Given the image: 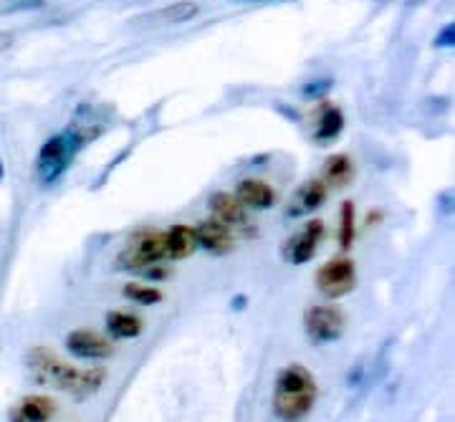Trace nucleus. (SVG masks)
Wrapping results in <instances>:
<instances>
[{"label": "nucleus", "instance_id": "1", "mask_svg": "<svg viewBox=\"0 0 455 422\" xmlns=\"http://www.w3.org/2000/svg\"><path fill=\"white\" fill-rule=\"evenodd\" d=\"M26 364L38 385H49V387L68 392L74 397H89L107 382L104 370H99V367L97 370H79L74 364H66L64 359L51 349H31L26 357Z\"/></svg>", "mask_w": 455, "mask_h": 422}, {"label": "nucleus", "instance_id": "2", "mask_svg": "<svg viewBox=\"0 0 455 422\" xmlns=\"http://www.w3.org/2000/svg\"><path fill=\"white\" fill-rule=\"evenodd\" d=\"M316 402V382L309 370L301 364H291L281 370L274 390V412L283 422H299L311 412Z\"/></svg>", "mask_w": 455, "mask_h": 422}, {"label": "nucleus", "instance_id": "3", "mask_svg": "<svg viewBox=\"0 0 455 422\" xmlns=\"http://www.w3.org/2000/svg\"><path fill=\"white\" fill-rule=\"evenodd\" d=\"M84 142H86L84 134L76 130H66L61 134H56V137H51L38 152V163H36L38 179L44 185H53L71 167L74 157L82 152Z\"/></svg>", "mask_w": 455, "mask_h": 422}, {"label": "nucleus", "instance_id": "4", "mask_svg": "<svg viewBox=\"0 0 455 422\" xmlns=\"http://www.w3.org/2000/svg\"><path fill=\"white\" fill-rule=\"evenodd\" d=\"M344 326L347 319L337 307L331 304H319V307H311L304 314V331L314 344H331L344 334Z\"/></svg>", "mask_w": 455, "mask_h": 422}, {"label": "nucleus", "instance_id": "5", "mask_svg": "<svg viewBox=\"0 0 455 422\" xmlns=\"http://www.w3.org/2000/svg\"><path fill=\"white\" fill-rule=\"evenodd\" d=\"M316 286L326 299H341L357 286V266L352 259H331L316 274Z\"/></svg>", "mask_w": 455, "mask_h": 422}, {"label": "nucleus", "instance_id": "6", "mask_svg": "<svg viewBox=\"0 0 455 422\" xmlns=\"http://www.w3.org/2000/svg\"><path fill=\"white\" fill-rule=\"evenodd\" d=\"M164 259V233L160 230H147L140 238H134V243L119 256V266L124 268H149L155 263Z\"/></svg>", "mask_w": 455, "mask_h": 422}, {"label": "nucleus", "instance_id": "7", "mask_svg": "<svg viewBox=\"0 0 455 422\" xmlns=\"http://www.w3.org/2000/svg\"><path fill=\"white\" fill-rule=\"evenodd\" d=\"M324 238V223L322 220H309L307 226L301 227L296 235H291L286 245H283V259L293 263V266H301L307 260L314 259L316 248Z\"/></svg>", "mask_w": 455, "mask_h": 422}, {"label": "nucleus", "instance_id": "8", "mask_svg": "<svg viewBox=\"0 0 455 422\" xmlns=\"http://www.w3.org/2000/svg\"><path fill=\"white\" fill-rule=\"evenodd\" d=\"M66 349L76 359H107L114 354V344L92 329H76L66 337Z\"/></svg>", "mask_w": 455, "mask_h": 422}, {"label": "nucleus", "instance_id": "9", "mask_svg": "<svg viewBox=\"0 0 455 422\" xmlns=\"http://www.w3.org/2000/svg\"><path fill=\"white\" fill-rule=\"evenodd\" d=\"M235 197L241 200L243 208H251V211H268L276 205V193L268 182L256 178H245L238 182L235 187Z\"/></svg>", "mask_w": 455, "mask_h": 422}, {"label": "nucleus", "instance_id": "10", "mask_svg": "<svg viewBox=\"0 0 455 422\" xmlns=\"http://www.w3.org/2000/svg\"><path fill=\"white\" fill-rule=\"evenodd\" d=\"M196 235L197 245L205 248L212 256H223V253H228L233 248V233H230V227L226 223H220V220H215V218L203 220L196 227Z\"/></svg>", "mask_w": 455, "mask_h": 422}, {"label": "nucleus", "instance_id": "11", "mask_svg": "<svg viewBox=\"0 0 455 422\" xmlns=\"http://www.w3.org/2000/svg\"><path fill=\"white\" fill-rule=\"evenodd\" d=\"M326 193H329V187L322 182V178L304 182V185L296 190V195H293L286 215H289V218H304V215H309V212H314L316 208L324 205Z\"/></svg>", "mask_w": 455, "mask_h": 422}, {"label": "nucleus", "instance_id": "12", "mask_svg": "<svg viewBox=\"0 0 455 422\" xmlns=\"http://www.w3.org/2000/svg\"><path fill=\"white\" fill-rule=\"evenodd\" d=\"M197 248L196 227L190 226H172L164 233V259L182 260L193 256Z\"/></svg>", "mask_w": 455, "mask_h": 422}, {"label": "nucleus", "instance_id": "13", "mask_svg": "<svg viewBox=\"0 0 455 422\" xmlns=\"http://www.w3.org/2000/svg\"><path fill=\"white\" fill-rule=\"evenodd\" d=\"M56 412V405L49 397L31 394L23 397L13 410H11V422H49Z\"/></svg>", "mask_w": 455, "mask_h": 422}, {"label": "nucleus", "instance_id": "14", "mask_svg": "<svg viewBox=\"0 0 455 422\" xmlns=\"http://www.w3.org/2000/svg\"><path fill=\"white\" fill-rule=\"evenodd\" d=\"M211 211L215 220L230 226H243L245 223V208L241 205V200L230 193H215L211 197Z\"/></svg>", "mask_w": 455, "mask_h": 422}, {"label": "nucleus", "instance_id": "15", "mask_svg": "<svg viewBox=\"0 0 455 422\" xmlns=\"http://www.w3.org/2000/svg\"><path fill=\"white\" fill-rule=\"evenodd\" d=\"M107 329L112 334V339H134L142 334V319L127 314V311H112L107 316Z\"/></svg>", "mask_w": 455, "mask_h": 422}, {"label": "nucleus", "instance_id": "16", "mask_svg": "<svg viewBox=\"0 0 455 422\" xmlns=\"http://www.w3.org/2000/svg\"><path fill=\"white\" fill-rule=\"evenodd\" d=\"M355 175V164L352 160L347 157V155H334V157H329L324 164V182L326 187H341V185H347L349 179Z\"/></svg>", "mask_w": 455, "mask_h": 422}, {"label": "nucleus", "instance_id": "17", "mask_svg": "<svg viewBox=\"0 0 455 422\" xmlns=\"http://www.w3.org/2000/svg\"><path fill=\"white\" fill-rule=\"evenodd\" d=\"M344 130V114L339 109H334V107H329L322 112L319 116V127H316V142H331V139H337Z\"/></svg>", "mask_w": 455, "mask_h": 422}, {"label": "nucleus", "instance_id": "18", "mask_svg": "<svg viewBox=\"0 0 455 422\" xmlns=\"http://www.w3.org/2000/svg\"><path fill=\"white\" fill-rule=\"evenodd\" d=\"M196 13V3H175V5H170V8H163V11L152 13L149 20H152V23H182V20H190Z\"/></svg>", "mask_w": 455, "mask_h": 422}, {"label": "nucleus", "instance_id": "19", "mask_svg": "<svg viewBox=\"0 0 455 422\" xmlns=\"http://www.w3.org/2000/svg\"><path fill=\"white\" fill-rule=\"evenodd\" d=\"M124 296L134 304H140V307H155V304L163 301V291L155 289V286H147V283H127Z\"/></svg>", "mask_w": 455, "mask_h": 422}, {"label": "nucleus", "instance_id": "20", "mask_svg": "<svg viewBox=\"0 0 455 422\" xmlns=\"http://www.w3.org/2000/svg\"><path fill=\"white\" fill-rule=\"evenodd\" d=\"M355 241V203H341L339 211V245L349 248Z\"/></svg>", "mask_w": 455, "mask_h": 422}, {"label": "nucleus", "instance_id": "21", "mask_svg": "<svg viewBox=\"0 0 455 422\" xmlns=\"http://www.w3.org/2000/svg\"><path fill=\"white\" fill-rule=\"evenodd\" d=\"M329 89H331V79H316V82H311L304 86V97L319 99V97H324Z\"/></svg>", "mask_w": 455, "mask_h": 422}, {"label": "nucleus", "instance_id": "22", "mask_svg": "<svg viewBox=\"0 0 455 422\" xmlns=\"http://www.w3.org/2000/svg\"><path fill=\"white\" fill-rule=\"evenodd\" d=\"M455 44V26L451 23V26H445L443 31H440V36L435 38V46L438 49H448V46H453Z\"/></svg>", "mask_w": 455, "mask_h": 422}, {"label": "nucleus", "instance_id": "23", "mask_svg": "<svg viewBox=\"0 0 455 422\" xmlns=\"http://www.w3.org/2000/svg\"><path fill=\"white\" fill-rule=\"evenodd\" d=\"M145 276L147 278H167V271H163V268H145Z\"/></svg>", "mask_w": 455, "mask_h": 422}, {"label": "nucleus", "instance_id": "24", "mask_svg": "<svg viewBox=\"0 0 455 422\" xmlns=\"http://www.w3.org/2000/svg\"><path fill=\"white\" fill-rule=\"evenodd\" d=\"M0 178H3V164H0Z\"/></svg>", "mask_w": 455, "mask_h": 422}, {"label": "nucleus", "instance_id": "25", "mask_svg": "<svg viewBox=\"0 0 455 422\" xmlns=\"http://www.w3.org/2000/svg\"><path fill=\"white\" fill-rule=\"evenodd\" d=\"M253 3H260V0H253Z\"/></svg>", "mask_w": 455, "mask_h": 422}]
</instances>
